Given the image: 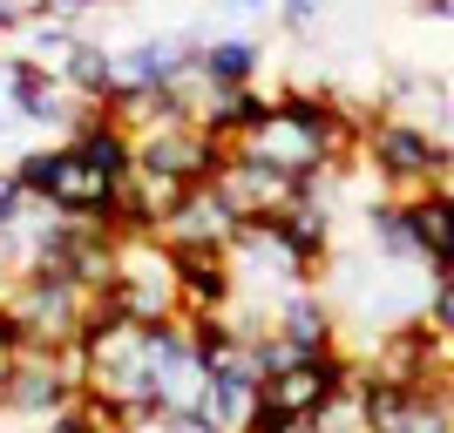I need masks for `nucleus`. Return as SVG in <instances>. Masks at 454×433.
Instances as JSON below:
<instances>
[{
  "label": "nucleus",
  "mask_w": 454,
  "mask_h": 433,
  "mask_svg": "<svg viewBox=\"0 0 454 433\" xmlns=\"http://www.w3.org/2000/svg\"><path fill=\"white\" fill-rule=\"evenodd\" d=\"M14 176H20V189H27L35 204L68 210L75 224L115 230V183H109V176H95L89 163H82L75 143H35V150H20L14 156Z\"/></svg>",
  "instance_id": "1"
},
{
  "label": "nucleus",
  "mask_w": 454,
  "mask_h": 433,
  "mask_svg": "<svg viewBox=\"0 0 454 433\" xmlns=\"http://www.w3.org/2000/svg\"><path fill=\"white\" fill-rule=\"evenodd\" d=\"M360 163L380 176L387 197H420V189H434L441 176L454 170V143L448 135L414 129V122H400V115H373Z\"/></svg>",
  "instance_id": "2"
},
{
  "label": "nucleus",
  "mask_w": 454,
  "mask_h": 433,
  "mask_svg": "<svg viewBox=\"0 0 454 433\" xmlns=\"http://www.w3.org/2000/svg\"><path fill=\"white\" fill-rule=\"evenodd\" d=\"M115 305H122L136 325L184 319L176 244H163L156 230H129V237H115Z\"/></svg>",
  "instance_id": "3"
},
{
  "label": "nucleus",
  "mask_w": 454,
  "mask_h": 433,
  "mask_svg": "<svg viewBox=\"0 0 454 433\" xmlns=\"http://www.w3.org/2000/svg\"><path fill=\"white\" fill-rule=\"evenodd\" d=\"M0 305L20 319L27 345H75L89 291L68 278V264H27L14 284H0Z\"/></svg>",
  "instance_id": "4"
},
{
  "label": "nucleus",
  "mask_w": 454,
  "mask_h": 433,
  "mask_svg": "<svg viewBox=\"0 0 454 433\" xmlns=\"http://www.w3.org/2000/svg\"><path fill=\"white\" fill-rule=\"evenodd\" d=\"M353 379H360V359L346 352H312V359H292V366H285V373H271L265 386H258V393L271 399V406H278V414H292L305 427V420L319 414L325 399H340L346 386H353Z\"/></svg>",
  "instance_id": "5"
},
{
  "label": "nucleus",
  "mask_w": 454,
  "mask_h": 433,
  "mask_svg": "<svg viewBox=\"0 0 454 433\" xmlns=\"http://www.w3.org/2000/svg\"><path fill=\"white\" fill-rule=\"evenodd\" d=\"M238 230H245V210L231 204L217 183H197L184 204L163 217V230H156V237H163V244H176V251H231V244H238Z\"/></svg>",
  "instance_id": "6"
},
{
  "label": "nucleus",
  "mask_w": 454,
  "mask_h": 433,
  "mask_svg": "<svg viewBox=\"0 0 454 433\" xmlns=\"http://www.w3.org/2000/svg\"><path fill=\"white\" fill-rule=\"evenodd\" d=\"M360 399H366V433H454V414L441 406L434 386H394V379L360 373Z\"/></svg>",
  "instance_id": "7"
},
{
  "label": "nucleus",
  "mask_w": 454,
  "mask_h": 433,
  "mask_svg": "<svg viewBox=\"0 0 454 433\" xmlns=\"http://www.w3.org/2000/svg\"><path fill=\"white\" fill-rule=\"evenodd\" d=\"M217 189H224L245 217H278L285 204H299L305 183H299V176H285L278 163H265V156H251V150H238V143H231L224 170H217Z\"/></svg>",
  "instance_id": "8"
},
{
  "label": "nucleus",
  "mask_w": 454,
  "mask_h": 433,
  "mask_svg": "<svg viewBox=\"0 0 454 433\" xmlns=\"http://www.w3.org/2000/svg\"><path fill=\"white\" fill-rule=\"evenodd\" d=\"M271 332H278L285 345L299 359H312V352H340V339H346V319H340V305L325 298L319 284H299L292 298L271 312Z\"/></svg>",
  "instance_id": "9"
},
{
  "label": "nucleus",
  "mask_w": 454,
  "mask_h": 433,
  "mask_svg": "<svg viewBox=\"0 0 454 433\" xmlns=\"http://www.w3.org/2000/svg\"><path fill=\"white\" fill-rule=\"evenodd\" d=\"M380 115H400L427 135H448L454 143V95H448V75H394L387 95H380Z\"/></svg>",
  "instance_id": "10"
},
{
  "label": "nucleus",
  "mask_w": 454,
  "mask_h": 433,
  "mask_svg": "<svg viewBox=\"0 0 454 433\" xmlns=\"http://www.w3.org/2000/svg\"><path fill=\"white\" fill-rule=\"evenodd\" d=\"M197 48H204V41H190V35H136L129 48H115V55H122V81H129V89H176L184 68L197 61Z\"/></svg>",
  "instance_id": "11"
},
{
  "label": "nucleus",
  "mask_w": 454,
  "mask_h": 433,
  "mask_svg": "<svg viewBox=\"0 0 454 433\" xmlns=\"http://www.w3.org/2000/svg\"><path fill=\"white\" fill-rule=\"evenodd\" d=\"M68 143H75V150H82V163H89L95 176H109L115 189H122V183L136 176V135L122 129V122H115V115L102 109V102H89V115L75 122V135H68Z\"/></svg>",
  "instance_id": "12"
},
{
  "label": "nucleus",
  "mask_w": 454,
  "mask_h": 433,
  "mask_svg": "<svg viewBox=\"0 0 454 433\" xmlns=\"http://www.w3.org/2000/svg\"><path fill=\"white\" fill-rule=\"evenodd\" d=\"M176 278H184V312H231L238 305L231 251H176Z\"/></svg>",
  "instance_id": "13"
},
{
  "label": "nucleus",
  "mask_w": 454,
  "mask_h": 433,
  "mask_svg": "<svg viewBox=\"0 0 454 433\" xmlns=\"http://www.w3.org/2000/svg\"><path fill=\"white\" fill-rule=\"evenodd\" d=\"M400 210H407V230H414L420 244V264L434 271V264L454 258V189H420V197H400Z\"/></svg>",
  "instance_id": "14"
},
{
  "label": "nucleus",
  "mask_w": 454,
  "mask_h": 433,
  "mask_svg": "<svg viewBox=\"0 0 454 433\" xmlns=\"http://www.w3.org/2000/svg\"><path fill=\"white\" fill-rule=\"evenodd\" d=\"M197 68H204L217 89H251L258 68H265V41H251V35H210L204 48H197Z\"/></svg>",
  "instance_id": "15"
},
{
  "label": "nucleus",
  "mask_w": 454,
  "mask_h": 433,
  "mask_svg": "<svg viewBox=\"0 0 454 433\" xmlns=\"http://www.w3.org/2000/svg\"><path fill=\"white\" fill-rule=\"evenodd\" d=\"M68 89H75L82 102H109V95L122 89V55L102 48V41H82L75 68H68Z\"/></svg>",
  "instance_id": "16"
},
{
  "label": "nucleus",
  "mask_w": 454,
  "mask_h": 433,
  "mask_svg": "<svg viewBox=\"0 0 454 433\" xmlns=\"http://www.w3.org/2000/svg\"><path fill=\"white\" fill-rule=\"evenodd\" d=\"M319 14H325V0H278V20H285V35H292V41L312 35V27H319Z\"/></svg>",
  "instance_id": "17"
},
{
  "label": "nucleus",
  "mask_w": 454,
  "mask_h": 433,
  "mask_svg": "<svg viewBox=\"0 0 454 433\" xmlns=\"http://www.w3.org/2000/svg\"><path fill=\"white\" fill-rule=\"evenodd\" d=\"M27 204H35V197L20 189L14 163H0V224H20V217H27Z\"/></svg>",
  "instance_id": "18"
},
{
  "label": "nucleus",
  "mask_w": 454,
  "mask_h": 433,
  "mask_svg": "<svg viewBox=\"0 0 454 433\" xmlns=\"http://www.w3.org/2000/svg\"><path fill=\"white\" fill-rule=\"evenodd\" d=\"M427 319L454 332V278H434V298H427Z\"/></svg>",
  "instance_id": "19"
},
{
  "label": "nucleus",
  "mask_w": 454,
  "mask_h": 433,
  "mask_svg": "<svg viewBox=\"0 0 454 433\" xmlns=\"http://www.w3.org/2000/svg\"><path fill=\"white\" fill-rule=\"evenodd\" d=\"M156 433H224V427H217L210 414H163V427H156Z\"/></svg>",
  "instance_id": "20"
},
{
  "label": "nucleus",
  "mask_w": 454,
  "mask_h": 433,
  "mask_svg": "<svg viewBox=\"0 0 454 433\" xmlns=\"http://www.w3.org/2000/svg\"><path fill=\"white\" fill-rule=\"evenodd\" d=\"M27 433H95V427H89V414H82V406H68V414L41 420V427H27Z\"/></svg>",
  "instance_id": "21"
},
{
  "label": "nucleus",
  "mask_w": 454,
  "mask_h": 433,
  "mask_svg": "<svg viewBox=\"0 0 454 433\" xmlns=\"http://www.w3.org/2000/svg\"><path fill=\"white\" fill-rule=\"evenodd\" d=\"M434 393H441V406L454 414V373H441V379H434Z\"/></svg>",
  "instance_id": "22"
},
{
  "label": "nucleus",
  "mask_w": 454,
  "mask_h": 433,
  "mask_svg": "<svg viewBox=\"0 0 454 433\" xmlns=\"http://www.w3.org/2000/svg\"><path fill=\"white\" fill-rule=\"evenodd\" d=\"M231 7H245V14H278V0H231Z\"/></svg>",
  "instance_id": "23"
},
{
  "label": "nucleus",
  "mask_w": 454,
  "mask_h": 433,
  "mask_svg": "<svg viewBox=\"0 0 454 433\" xmlns=\"http://www.w3.org/2000/svg\"><path fill=\"white\" fill-rule=\"evenodd\" d=\"M109 7H136V0H109Z\"/></svg>",
  "instance_id": "24"
},
{
  "label": "nucleus",
  "mask_w": 454,
  "mask_h": 433,
  "mask_svg": "<svg viewBox=\"0 0 454 433\" xmlns=\"http://www.w3.org/2000/svg\"><path fill=\"white\" fill-rule=\"evenodd\" d=\"M448 95H454V75H448Z\"/></svg>",
  "instance_id": "25"
}]
</instances>
